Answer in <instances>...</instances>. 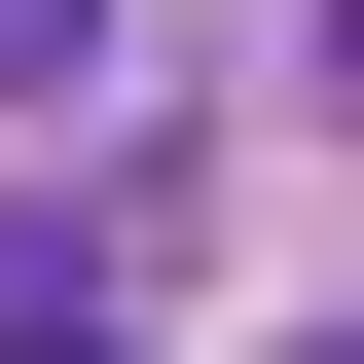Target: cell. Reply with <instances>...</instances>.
Here are the masks:
<instances>
[{"label":"cell","mask_w":364,"mask_h":364,"mask_svg":"<svg viewBox=\"0 0 364 364\" xmlns=\"http://www.w3.org/2000/svg\"><path fill=\"white\" fill-rule=\"evenodd\" d=\"M73 73H109V0H0V109H73Z\"/></svg>","instance_id":"1"},{"label":"cell","mask_w":364,"mask_h":364,"mask_svg":"<svg viewBox=\"0 0 364 364\" xmlns=\"http://www.w3.org/2000/svg\"><path fill=\"white\" fill-rule=\"evenodd\" d=\"M291 364H364V328H291Z\"/></svg>","instance_id":"2"}]
</instances>
